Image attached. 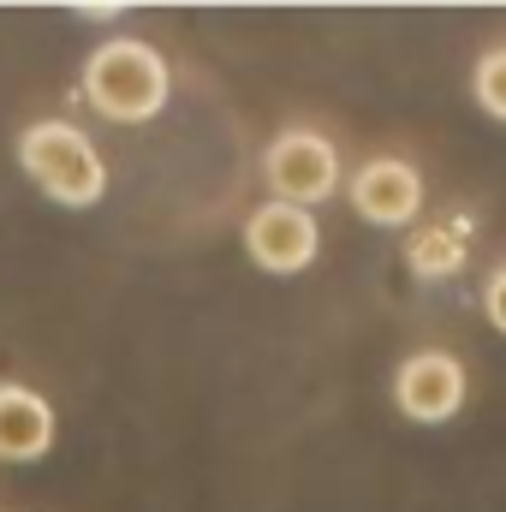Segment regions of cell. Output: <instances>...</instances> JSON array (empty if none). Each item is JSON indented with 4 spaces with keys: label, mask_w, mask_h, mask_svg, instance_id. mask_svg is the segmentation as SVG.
Here are the masks:
<instances>
[{
    "label": "cell",
    "mask_w": 506,
    "mask_h": 512,
    "mask_svg": "<svg viewBox=\"0 0 506 512\" xmlns=\"http://www.w3.org/2000/svg\"><path fill=\"white\" fill-rule=\"evenodd\" d=\"M316 245H322V227L310 209H292V203H262L245 221V251H251L256 268L268 274H298L316 262Z\"/></svg>",
    "instance_id": "5b68a950"
},
{
    "label": "cell",
    "mask_w": 506,
    "mask_h": 512,
    "mask_svg": "<svg viewBox=\"0 0 506 512\" xmlns=\"http://www.w3.org/2000/svg\"><path fill=\"white\" fill-rule=\"evenodd\" d=\"M346 197L370 227H411L423 209V173L405 155H376L346 179Z\"/></svg>",
    "instance_id": "277c9868"
},
{
    "label": "cell",
    "mask_w": 506,
    "mask_h": 512,
    "mask_svg": "<svg viewBox=\"0 0 506 512\" xmlns=\"http://www.w3.org/2000/svg\"><path fill=\"white\" fill-rule=\"evenodd\" d=\"M54 447V405L24 382H0V459L30 465Z\"/></svg>",
    "instance_id": "52a82bcc"
},
{
    "label": "cell",
    "mask_w": 506,
    "mask_h": 512,
    "mask_svg": "<svg viewBox=\"0 0 506 512\" xmlns=\"http://www.w3.org/2000/svg\"><path fill=\"white\" fill-rule=\"evenodd\" d=\"M483 316H489V322L506 334V262L489 274V286H483Z\"/></svg>",
    "instance_id": "30bf717a"
},
{
    "label": "cell",
    "mask_w": 506,
    "mask_h": 512,
    "mask_svg": "<svg viewBox=\"0 0 506 512\" xmlns=\"http://www.w3.org/2000/svg\"><path fill=\"white\" fill-rule=\"evenodd\" d=\"M411 268H417V274H429V280H447V274H459V268H465V245H459L453 233L423 227V233L411 239Z\"/></svg>",
    "instance_id": "ba28073f"
},
{
    "label": "cell",
    "mask_w": 506,
    "mask_h": 512,
    "mask_svg": "<svg viewBox=\"0 0 506 512\" xmlns=\"http://www.w3.org/2000/svg\"><path fill=\"white\" fill-rule=\"evenodd\" d=\"M18 167L30 173V185L66 209H90L108 191V161L96 155L90 131L72 120H36L18 131Z\"/></svg>",
    "instance_id": "7a4b0ae2"
},
{
    "label": "cell",
    "mask_w": 506,
    "mask_h": 512,
    "mask_svg": "<svg viewBox=\"0 0 506 512\" xmlns=\"http://www.w3.org/2000/svg\"><path fill=\"white\" fill-rule=\"evenodd\" d=\"M262 179L274 191V203H292V209H310V203H328L340 191V155L322 131L292 126L280 131L262 155Z\"/></svg>",
    "instance_id": "3957f363"
},
{
    "label": "cell",
    "mask_w": 506,
    "mask_h": 512,
    "mask_svg": "<svg viewBox=\"0 0 506 512\" xmlns=\"http://www.w3.org/2000/svg\"><path fill=\"white\" fill-rule=\"evenodd\" d=\"M393 399L411 423H447L465 405V364L453 352H411L393 376Z\"/></svg>",
    "instance_id": "8992f818"
},
{
    "label": "cell",
    "mask_w": 506,
    "mask_h": 512,
    "mask_svg": "<svg viewBox=\"0 0 506 512\" xmlns=\"http://www.w3.org/2000/svg\"><path fill=\"white\" fill-rule=\"evenodd\" d=\"M471 90H477L483 114L506 120V48H489V54L477 60V72H471Z\"/></svg>",
    "instance_id": "9c48e42d"
},
{
    "label": "cell",
    "mask_w": 506,
    "mask_h": 512,
    "mask_svg": "<svg viewBox=\"0 0 506 512\" xmlns=\"http://www.w3.org/2000/svg\"><path fill=\"white\" fill-rule=\"evenodd\" d=\"M167 90H173V78H167L161 48H149L137 36H114L84 60V102L114 126L155 120L167 108Z\"/></svg>",
    "instance_id": "6da1fadb"
}]
</instances>
